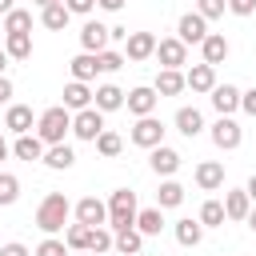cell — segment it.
I'll list each match as a JSON object with an SVG mask.
<instances>
[{"mask_svg":"<svg viewBox=\"0 0 256 256\" xmlns=\"http://www.w3.org/2000/svg\"><path fill=\"white\" fill-rule=\"evenodd\" d=\"M120 148H124V140H120L116 132H108V128H104V132L96 136V152H100V156H108V160H112V156H120Z\"/></svg>","mask_w":256,"mask_h":256,"instance_id":"obj_37","label":"cell"},{"mask_svg":"<svg viewBox=\"0 0 256 256\" xmlns=\"http://www.w3.org/2000/svg\"><path fill=\"white\" fill-rule=\"evenodd\" d=\"M152 88H156V96H180V92L188 88V80H184V72H180V68H160Z\"/></svg>","mask_w":256,"mask_h":256,"instance_id":"obj_13","label":"cell"},{"mask_svg":"<svg viewBox=\"0 0 256 256\" xmlns=\"http://www.w3.org/2000/svg\"><path fill=\"white\" fill-rule=\"evenodd\" d=\"M76 220L88 224V228H100V224H108V204L96 200V196H84V200L76 204Z\"/></svg>","mask_w":256,"mask_h":256,"instance_id":"obj_11","label":"cell"},{"mask_svg":"<svg viewBox=\"0 0 256 256\" xmlns=\"http://www.w3.org/2000/svg\"><path fill=\"white\" fill-rule=\"evenodd\" d=\"M12 32H32V12L12 8V12L4 16V36H12Z\"/></svg>","mask_w":256,"mask_h":256,"instance_id":"obj_36","label":"cell"},{"mask_svg":"<svg viewBox=\"0 0 256 256\" xmlns=\"http://www.w3.org/2000/svg\"><path fill=\"white\" fill-rule=\"evenodd\" d=\"M96 72H100V60H96V52H80V56H72V80L88 84Z\"/></svg>","mask_w":256,"mask_h":256,"instance_id":"obj_23","label":"cell"},{"mask_svg":"<svg viewBox=\"0 0 256 256\" xmlns=\"http://www.w3.org/2000/svg\"><path fill=\"white\" fill-rule=\"evenodd\" d=\"M180 204H184V188L176 180H164L156 192V208H180Z\"/></svg>","mask_w":256,"mask_h":256,"instance_id":"obj_30","label":"cell"},{"mask_svg":"<svg viewBox=\"0 0 256 256\" xmlns=\"http://www.w3.org/2000/svg\"><path fill=\"white\" fill-rule=\"evenodd\" d=\"M40 8H52V4H64V0H36Z\"/></svg>","mask_w":256,"mask_h":256,"instance_id":"obj_53","label":"cell"},{"mask_svg":"<svg viewBox=\"0 0 256 256\" xmlns=\"http://www.w3.org/2000/svg\"><path fill=\"white\" fill-rule=\"evenodd\" d=\"M108 40H112V28H104L100 20H88V24L80 28V48H84V52H96V56H100V52L108 48Z\"/></svg>","mask_w":256,"mask_h":256,"instance_id":"obj_8","label":"cell"},{"mask_svg":"<svg viewBox=\"0 0 256 256\" xmlns=\"http://www.w3.org/2000/svg\"><path fill=\"white\" fill-rule=\"evenodd\" d=\"M212 108H216L220 116H232V112L240 108V88H232V84H216V88H212Z\"/></svg>","mask_w":256,"mask_h":256,"instance_id":"obj_18","label":"cell"},{"mask_svg":"<svg viewBox=\"0 0 256 256\" xmlns=\"http://www.w3.org/2000/svg\"><path fill=\"white\" fill-rule=\"evenodd\" d=\"M160 228H164L160 208H144V212L136 216V232H140V236H160Z\"/></svg>","mask_w":256,"mask_h":256,"instance_id":"obj_31","label":"cell"},{"mask_svg":"<svg viewBox=\"0 0 256 256\" xmlns=\"http://www.w3.org/2000/svg\"><path fill=\"white\" fill-rule=\"evenodd\" d=\"M224 8H228V0H196V12H200L204 20H216V16H224Z\"/></svg>","mask_w":256,"mask_h":256,"instance_id":"obj_40","label":"cell"},{"mask_svg":"<svg viewBox=\"0 0 256 256\" xmlns=\"http://www.w3.org/2000/svg\"><path fill=\"white\" fill-rule=\"evenodd\" d=\"M88 252H96V256L116 252V232H112V228H92V236H88Z\"/></svg>","mask_w":256,"mask_h":256,"instance_id":"obj_29","label":"cell"},{"mask_svg":"<svg viewBox=\"0 0 256 256\" xmlns=\"http://www.w3.org/2000/svg\"><path fill=\"white\" fill-rule=\"evenodd\" d=\"M244 224H248V228H252V232H256V208H252V212H248V220H244Z\"/></svg>","mask_w":256,"mask_h":256,"instance_id":"obj_50","label":"cell"},{"mask_svg":"<svg viewBox=\"0 0 256 256\" xmlns=\"http://www.w3.org/2000/svg\"><path fill=\"white\" fill-rule=\"evenodd\" d=\"M12 152H16L20 160H44V152H48V148H44V140H40V136H32V132H28V136H16Z\"/></svg>","mask_w":256,"mask_h":256,"instance_id":"obj_24","label":"cell"},{"mask_svg":"<svg viewBox=\"0 0 256 256\" xmlns=\"http://www.w3.org/2000/svg\"><path fill=\"white\" fill-rule=\"evenodd\" d=\"M96 4H100L104 12H120V8H124V0H96Z\"/></svg>","mask_w":256,"mask_h":256,"instance_id":"obj_47","label":"cell"},{"mask_svg":"<svg viewBox=\"0 0 256 256\" xmlns=\"http://www.w3.org/2000/svg\"><path fill=\"white\" fill-rule=\"evenodd\" d=\"M72 248L64 244V240H56V236H48V240H40L36 244V256H68Z\"/></svg>","mask_w":256,"mask_h":256,"instance_id":"obj_39","label":"cell"},{"mask_svg":"<svg viewBox=\"0 0 256 256\" xmlns=\"http://www.w3.org/2000/svg\"><path fill=\"white\" fill-rule=\"evenodd\" d=\"M96 60H100V72H116V68H124V52H112V48H104Z\"/></svg>","mask_w":256,"mask_h":256,"instance_id":"obj_41","label":"cell"},{"mask_svg":"<svg viewBox=\"0 0 256 256\" xmlns=\"http://www.w3.org/2000/svg\"><path fill=\"white\" fill-rule=\"evenodd\" d=\"M156 36L152 32H132L128 40H124V56L128 60H148V56H156Z\"/></svg>","mask_w":256,"mask_h":256,"instance_id":"obj_12","label":"cell"},{"mask_svg":"<svg viewBox=\"0 0 256 256\" xmlns=\"http://www.w3.org/2000/svg\"><path fill=\"white\" fill-rule=\"evenodd\" d=\"M64 8H68L72 16H88V12L96 8V0H64Z\"/></svg>","mask_w":256,"mask_h":256,"instance_id":"obj_42","label":"cell"},{"mask_svg":"<svg viewBox=\"0 0 256 256\" xmlns=\"http://www.w3.org/2000/svg\"><path fill=\"white\" fill-rule=\"evenodd\" d=\"M240 140H244V132H240V124H236L232 116H220V120L212 124V144H216V148L232 152V148H240Z\"/></svg>","mask_w":256,"mask_h":256,"instance_id":"obj_6","label":"cell"},{"mask_svg":"<svg viewBox=\"0 0 256 256\" xmlns=\"http://www.w3.org/2000/svg\"><path fill=\"white\" fill-rule=\"evenodd\" d=\"M108 256H120V252H108Z\"/></svg>","mask_w":256,"mask_h":256,"instance_id":"obj_54","label":"cell"},{"mask_svg":"<svg viewBox=\"0 0 256 256\" xmlns=\"http://www.w3.org/2000/svg\"><path fill=\"white\" fill-rule=\"evenodd\" d=\"M144 248V236L136 232V228H124V232H116V252L120 256H136Z\"/></svg>","mask_w":256,"mask_h":256,"instance_id":"obj_35","label":"cell"},{"mask_svg":"<svg viewBox=\"0 0 256 256\" xmlns=\"http://www.w3.org/2000/svg\"><path fill=\"white\" fill-rule=\"evenodd\" d=\"M16 196H20V180L12 172H0V204L8 208V204H16Z\"/></svg>","mask_w":256,"mask_h":256,"instance_id":"obj_38","label":"cell"},{"mask_svg":"<svg viewBox=\"0 0 256 256\" xmlns=\"http://www.w3.org/2000/svg\"><path fill=\"white\" fill-rule=\"evenodd\" d=\"M12 92H16V88H12V80H8V76H0V104H8V100H12Z\"/></svg>","mask_w":256,"mask_h":256,"instance_id":"obj_46","label":"cell"},{"mask_svg":"<svg viewBox=\"0 0 256 256\" xmlns=\"http://www.w3.org/2000/svg\"><path fill=\"white\" fill-rule=\"evenodd\" d=\"M92 96H96V92H92L88 84L72 80V84L64 88V108H68V112H84V108H92Z\"/></svg>","mask_w":256,"mask_h":256,"instance_id":"obj_17","label":"cell"},{"mask_svg":"<svg viewBox=\"0 0 256 256\" xmlns=\"http://www.w3.org/2000/svg\"><path fill=\"white\" fill-rule=\"evenodd\" d=\"M156 60H160L164 68H180V64H188V44H184L180 36H168V40L156 44Z\"/></svg>","mask_w":256,"mask_h":256,"instance_id":"obj_9","label":"cell"},{"mask_svg":"<svg viewBox=\"0 0 256 256\" xmlns=\"http://www.w3.org/2000/svg\"><path fill=\"white\" fill-rule=\"evenodd\" d=\"M4 52H8V60H28V56H32V36H28V32L4 36Z\"/></svg>","mask_w":256,"mask_h":256,"instance_id":"obj_26","label":"cell"},{"mask_svg":"<svg viewBox=\"0 0 256 256\" xmlns=\"http://www.w3.org/2000/svg\"><path fill=\"white\" fill-rule=\"evenodd\" d=\"M196 184H200L204 192H216V188L224 184V164H216V160H204V164L196 168Z\"/></svg>","mask_w":256,"mask_h":256,"instance_id":"obj_22","label":"cell"},{"mask_svg":"<svg viewBox=\"0 0 256 256\" xmlns=\"http://www.w3.org/2000/svg\"><path fill=\"white\" fill-rule=\"evenodd\" d=\"M240 108H244L248 116H256V88H248V92H240Z\"/></svg>","mask_w":256,"mask_h":256,"instance_id":"obj_44","label":"cell"},{"mask_svg":"<svg viewBox=\"0 0 256 256\" xmlns=\"http://www.w3.org/2000/svg\"><path fill=\"white\" fill-rule=\"evenodd\" d=\"M176 36H180L184 44H204V36H208V20H204L200 12H184L180 24H176Z\"/></svg>","mask_w":256,"mask_h":256,"instance_id":"obj_7","label":"cell"},{"mask_svg":"<svg viewBox=\"0 0 256 256\" xmlns=\"http://www.w3.org/2000/svg\"><path fill=\"white\" fill-rule=\"evenodd\" d=\"M228 12L232 16H252L256 12V0H228Z\"/></svg>","mask_w":256,"mask_h":256,"instance_id":"obj_43","label":"cell"},{"mask_svg":"<svg viewBox=\"0 0 256 256\" xmlns=\"http://www.w3.org/2000/svg\"><path fill=\"white\" fill-rule=\"evenodd\" d=\"M72 132V112L64 108V104H56V108H44L40 112V120H36V136L52 148V144H64V136Z\"/></svg>","mask_w":256,"mask_h":256,"instance_id":"obj_2","label":"cell"},{"mask_svg":"<svg viewBox=\"0 0 256 256\" xmlns=\"http://www.w3.org/2000/svg\"><path fill=\"white\" fill-rule=\"evenodd\" d=\"M136 216H140V208H136V192H132V188H116V192L108 196V224H112V232L136 228Z\"/></svg>","mask_w":256,"mask_h":256,"instance_id":"obj_3","label":"cell"},{"mask_svg":"<svg viewBox=\"0 0 256 256\" xmlns=\"http://www.w3.org/2000/svg\"><path fill=\"white\" fill-rule=\"evenodd\" d=\"M4 128L16 132V136H28V132H32V108H28V104H8Z\"/></svg>","mask_w":256,"mask_h":256,"instance_id":"obj_19","label":"cell"},{"mask_svg":"<svg viewBox=\"0 0 256 256\" xmlns=\"http://www.w3.org/2000/svg\"><path fill=\"white\" fill-rule=\"evenodd\" d=\"M204 228H220L228 216H224V200H204V208H200V216H196Z\"/></svg>","mask_w":256,"mask_h":256,"instance_id":"obj_33","label":"cell"},{"mask_svg":"<svg viewBox=\"0 0 256 256\" xmlns=\"http://www.w3.org/2000/svg\"><path fill=\"white\" fill-rule=\"evenodd\" d=\"M248 196H252V204H256V172H252V180H248V188H244Z\"/></svg>","mask_w":256,"mask_h":256,"instance_id":"obj_48","label":"cell"},{"mask_svg":"<svg viewBox=\"0 0 256 256\" xmlns=\"http://www.w3.org/2000/svg\"><path fill=\"white\" fill-rule=\"evenodd\" d=\"M176 244H184V248H196L200 240H204V224L200 220H176Z\"/></svg>","mask_w":256,"mask_h":256,"instance_id":"obj_25","label":"cell"},{"mask_svg":"<svg viewBox=\"0 0 256 256\" xmlns=\"http://www.w3.org/2000/svg\"><path fill=\"white\" fill-rule=\"evenodd\" d=\"M4 68H8V52L0 48V76H4Z\"/></svg>","mask_w":256,"mask_h":256,"instance_id":"obj_51","label":"cell"},{"mask_svg":"<svg viewBox=\"0 0 256 256\" xmlns=\"http://www.w3.org/2000/svg\"><path fill=\"white\" fill-rule=\"evenodd\" d=\"M132 144H136V148H148V152L160 148V144H164V124H160L156 116H140V120L132 124Z\"/></svg>","mask_w":256,"mask_h":256,"instance_id":"obj_4","label":"cell"},{"mask_svg":"<svg viewBox=\"0 0 256 256\" xmlns=\"http://www.w3.org/2000/svg\"><path fill=\"white\" fill-rule=\"evenodd\" d=\"M200 52H204V64H212V68H216V64H224V60H228V40H224L220 32H208V36H204V44H200Z\"/></svg>","mask_w":256,"mask_h":256,"instance_id":"obj_20","label":"cell"},{"mask_svg":"<svg viewBox=\"0 0 256 256\" xmlns=\"http://www.w3.org/2000/svg\"><path fill=\"white\" fill-rule=\"evenodd\" d=\"M184 80H188L192 92H212V88H216V68H212V64H192V68L184 72Z\"/></svg>","mask_w":256,"mask_h":256,"instance_id":"obj_16","label":"cell"},{"mask_svg":"<svg viewBox=\"0 0 256 256\" xmlns=\"http://www.w3.org/2000/svg\"><path fill=\"white\" fill-rule=\"evenodd\" d=\"M68 216H72L68 196H64V192H48V196L40 200V208H36V228L48 232V236H56V232L68 224Z\"/></svg>","mask_w":256,"mask_h":256,"instance_id":"obj_1","label":"cell"},{"mask_svg":"<svg viewBox=\"0 0 256 256\" xmlns=\"http://www.w3.org/2000/svg\"><path fill=\"white\" fill-rule=\"evenodd\" d=\"M100 132H104V112H100V108H84V112L72 116V136H76V140H92V144H96Z\"/></svg>","mask_w":256,"mask_h":256,"instance_id":"obj_5","label":"cell"},{"mask_svg":"<svg viewBox=\"0 0 256 256\" xmlns=\"http://www.w3.org/2000/svg\"><path fill=\"white\" fill-rule=\"evenodd\" d=\"M124 96H128V92H120L116 84H100L96 96H92V108H100V112H116V108H124Z\"/></svg>","mask_w":256,"mask_h":256,"instance_id":"obj_21","label":"cell"},{"mask_svg":"<svg viewBox=\"0 0 256 256\" xmlns=\"http://www.w3.org/2000/svg\"><path fill=\"white\" fill-rule=\"evenodd\" d=\"M248 212H252V196H248L244 188L224 192V216H228V220H248Z\"/></svg>","mask_w":256,"mask_h":256,"instance_id":"obj_15","label":"cell"},{"mask_svg":"<svg viewBox=\"0 0 256 256\" xmlns=\"http://www.w3.org/2000/svg\"><path fill=\"white\" fill-rule=\"evenodd\" d=\"M176 128L192 140V136H200L204 132V116H200V108H180L176 112Z\"/></svg>","mask_w":256,"mask_h":256,"instance_id":"obj_27","label":"cell"},{"mask_svg":"<svg viewBox=\"0 0 256 256\" xmlns=\"http://www.w3.org/2000/svg\"><path fill=\"white\" fill-rule=\"evenodd\" d=\"M68 8L64 4H52V8H40V24L44 28H52V32H60V28H68Z\"/></svg>","mask_w":256,"mask_h":256,"instance_id":"obj_32","label":"cell"},{"mask_svg":"<svg viewBox=\"0 0 256 256\" xmlns=\"http://www.w3.org/2000/svg\"><path fill=\"white\" fill-rule=\"evenodd\" d=\"M88 236H92V228L88 224H68V232H64V244L72 248V252H88Z\"/></svg>","mask_w":256,"mask_h":256,"instance_id":"obj_34","label":"cell"},{"mask_svg":"<svg viewBox=\"0 0 256 256\" xmlns=\"http://www.w3.org/2000/svg\"><path fill=\"white\" fill-rule=\"evenodd\" d=\"M0 32H4V28H0Z\"/></svg>","mask_w":256,"mask_h":256,"instance_id":"obj_55","label":"cell"},{"mask_svg":"<svg viewBox=\"0 0 256 256\" xmlns=\"http://www.w3.org/2000/svg\"><path fill=\"white\" fill-rule=\"evenodd\" d=\"M148 164H152V172H156V176H172V172L180 168V152H176V148H168V144H160V148H152V152H148Z\"/></svg>","mask_w":256,"mask_h":256,"instance_id":"obj_14","label":"cell"},{"mask_svg":"<svg viewBox=\"0 0 256 256\" xmlns=\"http://www.w3.org/2000/svg\"><path fill=\"white\" fill-rule=\"evenodd\" d=\"M8 156V140H4V132H0V160Z\"/></svg>","mask_w":256,"mask_h":256,"instance_id":"obj_52","label":"cell"},{"mask_svg":"<svg viewBox=\"0 0 256 256\" xmlns=\"http://www.w3.org/2000/svg\"><path fill=\"white\" fill-rule=\"evenodd\" d=\"M156 88H148V84H140V88H132L128 96H124V104H128V112L140 120V116H152V108H156Z\"/></svg>","mask_w":256,"mask_h":256,"instance_id":"obj_10","label":"cell"},{"mask_svg":"<svg viewBox=\"0 0 256 256\" xmlns=\"http://www.w3.org/2000/svg\"><path fill=\"white\" fill-rule=\"evenodd\" d=\"M44 164H48V168H56V172H64V168H72V164H76V152H72L68 144H52V148L44 152Z\"/></svg>","mask_w":256,"mask_h":256,"instance_id":"obj_28","label":"cell"},{"mask_svg":"<svg viewBox=\"0 0 256 256\" xmlns=\"http://www.w3.org/2000/svg\"><path fill=\"white\" fill-rule=\"evenodd\" d=\"M12 8H16V4H12V0H0V16H8V12H12Z\"/></svg>","mask_w":256,"mask_h":256,"instance_id":"obj_49","label":"cell"},{"mask_svg":"<svg viewBox=\"0 0 256 256\" xmlns=\"http://www.w3.org/2000/svg\"><path fill=\"white\" fill-rule=\"evenodd\" d=\"M0 256H32V252H28L20 240H12V244H4V248H0Z\"/></svg>","mask_w":256,"mask_h":256,"instance_id":"obj_45","label":"cell"}]
</instances>
